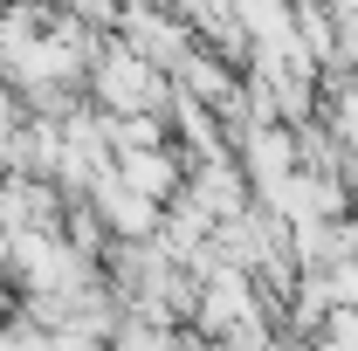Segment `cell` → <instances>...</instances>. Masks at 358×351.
Masks as SVG:
<instances>
[{
	"label": "cell",
	"mask_w": 358,
	"mask_h": 351,
	"mask_svg": "<svg viewBox=\"0 0 358 351\" xmlns=\"http://www.w3.org/2000/svg\"><path fill=\"white\" fill-rule=\"evenodd\" d=\"M96 83H103V96H110V103H124V110H138V103L152 96V69H145L138 55H110Z\"/></svg>",
	"instance_id": "cell-1"
}]
</instances>
